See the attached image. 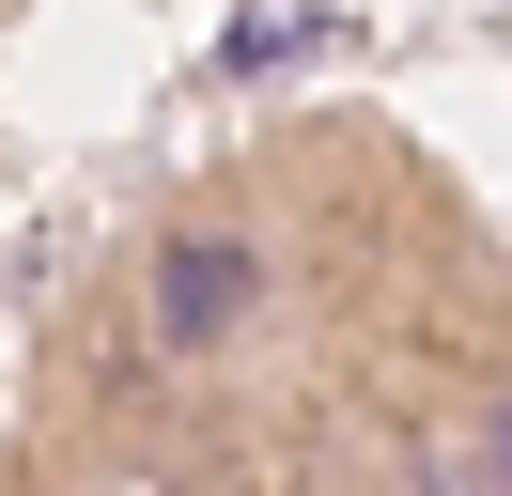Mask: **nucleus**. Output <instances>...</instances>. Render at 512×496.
<instances>
[{"instance_id": "obj_1", "label": "nucleus", "mask_w": 512, "mask_h": 496, "mask_svg": "<svg viewBox=\"0 0 512 496\" xmlns=\"http://www.w3.org/2000/svg\"><path fill=\"white\" fill-rule=\"evenodd\" d=\"M264 310H280V248H264L233 202L156 217V248H140V279H125V326H140L156 372H233L264 341Z\"/></svg>"}, {"instance_id": "obj_2", "label": "nucleus", "mask_w": 512, "mask_h": 496, "mask_svg": "<svg viewBox=\"0 0 512 496\" xmlns=\"http://www.w3.org/2000/svg\"><path fill=\"white\" fill-rule=\"evenodd\" d=\"M450 481H466V496H512V372H481V403H466V450H450Z\"/></svg>"}]
</instances>
